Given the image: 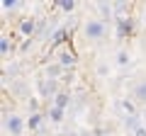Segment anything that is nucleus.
<instances>
[{
    "label": "nucleus",
    "mask_w": 146,
    "mask_h": 136,
    "mask_svg": "<svg viewBox=\"0 0 146 136\" xmlns=\"http://www.w3.org/2000/svg\"><path fill=\"white\" fill-rule=\"evenodd\" d=\"M131 100L139 102V105H146V78L139 80V83L131 88Z\"/></svg>",
    "instance_id": "1"
},
{
    "label": "nucleus",
    "mask_w": 146,
    "mask_h": 136,
    "mask_svg": "<svg viewBox=\"0 0 146 136\" xmlns=\"http://www.w3.org/2000/svg\"><path fill=\"white\" fill-rule=\"evenodd\" d=\"M102 32H105V27L100 24V22H88V24H85V34H88L90 39H100Z\"/></svg>",
    "instance_id": "2"
},
{
    "label": "nucleus",
    "mask_w": 146,
    "mask_h": 136,
    "mask_svg": "<svg viewBox=\"0 0 146 136\" xmlns=\"http://www.w3.org/2000/svg\"><path fill=\"white\" fill-rule=\"evenodd\" d=\"M22 32H32V22H25L22 24Z\"/></svg>",
    "instance_id": "3"
}]
</instances>
